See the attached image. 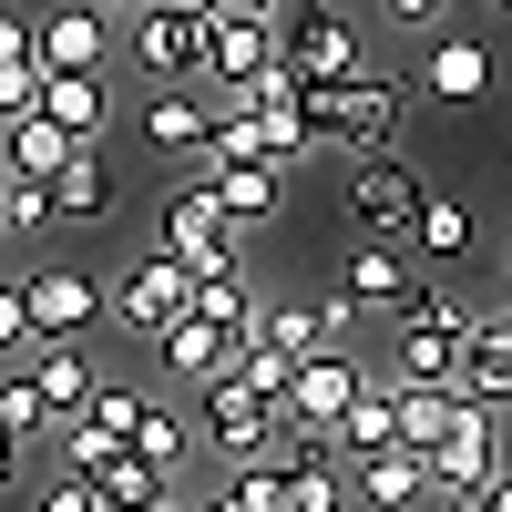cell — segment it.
I'll return each instance as SVG.
<instances>
[{
	"label": "cell",
	"instance_id": "1",
	"mask_svg": "<svg viewBox=\"0 0 512 512\" xmlns=\"http://www.w3.org/2000/svg\"><path fill=\"white\" fill-rule=\"evenodd\" d=\"M297 113L328 134V154H349V164H369V154H390L400 144V113H410V93L390 72H359V82H308L297 93Z\"/></svg>",
	"mask_w": 512,
	"mask_h": 512
},
{
	"label": "cell",
	"instance_id": "2",
	"mask_svg": "<svg viewBox=\"0 0 512 512\" xmlns=\"http://www.w3.org/2000/svg\"><path fill=\"white\" fill-rule=\"evenodd\" d=\"M195 441L226 461V472H256V461H277V441H287V420H277V400H256L246 379L226 369L216 390L195 400Z\"/></svg>",
	"mask_w": 512,
	"mask_h": 512
},
{
	"label": "cell",
	"instance_id": "3",
	"mask_svg": "<svg viewBox=\"0 0 512 512\" xmlns=\"http://www.w3.org/2000/svg\"><path fill=\"white\" fill-rule=\"evenodd\" d=\"M123 52H134V72H154V82H205L216 72V21H205L195 0H154L144 21H123Z\"/></svg>",
	"mask_w": 512,
	"mask_h": 512
},
{
	"label": "cell",
	"instance_id": "4",
	"mask_svg": "<svg viewBox=\"0 0 512 512\" xmlns=\"http://www.w3.org/2000/svg\"><path fill=\"white\" fill-rule=\"evenodd\" d=\"M164 256H175V267H185L195 287L246 267V256H236V216L216 205V185H205V175H185L175 195H164Z\"/></svg>",
	"mask_w": 512,
	"mask_h": 512
},
{
	"label": "cell",
	"instance_id": "5",
	"mask_svg": "<svg viewBox=\"0 0 512 512\" xmlns=\"http://www.w3.org/2000/svg\"><path fill=\"white\" fill-rule=\"evenodd\" d=\"M113 318H123V338H144V349H164L185 318H195V277L175 267L164 246H144L134 267L113 277Z\"/></svg>",
	"mask_w": 512,
	"mask_h": 512
},
{
	"label": "cell",
	"instance_id": "6",
	"mask_svg": "<svg viewBox=\"0 0 512 512\" xmlns=\"http://www.w3.org/2000/svg\"><path fill=\"white\" fill-rule=\"evenodd\" d=\"M277 41H287V72L297 82H359L369 72V31L338 11V0H297V11L277 21Z\"/></svg>",
	"mask_w": 512,
	"mask_h": 512
},
{
	"label": "cell",
	"instance_id": "7",
	"mask_svg": "<svg viewBox=\"0 0 512 512\" xmlns=\"http://www.w3.org/2000/svg\"><path fill=\"white\" fill-rule=\"evenodd\" d=\"M349 226L359 236H390V246H410V226H420V205H431V175H420L410 154H369V164H349Z\"/></svg>",
	"mask_w": 512,
	"mask_h": 512
},
{
	"label": "cell",
	"instance_id": "8",
	"mask_svg": "<svg viewBox=\"0 0 512 512\" xmlns=\"http://www.w3.org/2000/svg\"><path fill=\"white\" fill-rule=\"evenodd\" d=\"M21 287H31V338L41 349H82L93 318H113V287L93 267H31Z\"/></svg>",
	"mask_w": 512,
	"mask_h": 512
},
{
	"label": "cell",
	"instance_id": "9",
	"mask_svg": "<svg viewBox=\"0 0 512 512\" xmlns=\"http://www.w3.org/2000/svg\"><path fill=\"white\" fill-rule=\"evenodd\" d=\"M359 390H369V369H359L349 349H328V359H308V369L287 379V400H277V420H287L297 441H338V420L359 410Z\"/></svg>",
	"mask_w": 512,
	"mask_h": 512
},
{
	"label": "cell",
	"instance_id": "10",
	"mask_svg": "<svg viewBox=\"0 0 512 512\" xmlns=\"http://www.w3.org/2000/svg\"><path fill=\"white\" fill-rule=\"evenodd\" d=\"M410 287H420V256H410V246L349 236V256H338V297H349V318H390V328H400Z\"/></svg>",
	"mask_w": 512,
	"mask_h": 512
},
{
	"label": "cell",
	"instance_id": "11",
	"mask_svg": "<svg viewBox=\"0 0 512 512\" xmlns=\"http://www.w3.org/2000/svg\"><path fill=\"white\" fill-rule=\"evenodd\" d=\"M431 472H441V492H492L512 461H502V410H482V400H461V420H451V441L431 451Z\"/></svg>",
	"mask_w": 512,
	"mask_h": 512
},
{
	"label": "cell",
	"instance_id": "12",
	"mask_svg": "<svg viewBox=\"0 0 512 512\" xmlns=\"http://www.w3.org/2000/svg\"><path fill=\"white\" fill-rule=\"evenodd\" d=\"M31 41H41V72H103L113 62V21L93 0H52V11H31Z\"/></svg>",
	"mask_w": 512,
	"mask_h": 512
},
{
	"label": "cell",
	"instance_id": "13",
	"mask_svg": "<svg viewBox=\"0 0 512 512\" xmlns=\"http://www.w3.org/2000/svg\"><path fill=\"white\" fill-rule=\"evenodd\" d=\"M277 472H287V512H349L359 482H349V461H338L328 441H277Z\"/></svg>",
	"mask_w": 512,
	"mask_h": 512
},
{
	"label": "cell",
	"instance_id": "14",
	"mask_svg": "<svg viewBox=\"0 0 512 512\" xmlns=\"http://www.w3.org/2000/svg\"><path fill=\"white\" fill-rule=\"evenodd\" d=\"M359 512H431L441 502V472H431V451H379V461H359Z\"/></svg>",
	"mask_w": 512,
	"mask_h": 512
},
{
	"label": "cell",
	"instance_id": "15",
	"mask_svg": "<svg viewBox=\"0 0 512 512\" xmlns=\"http://www.w3.org/2000/svg\"><path fill=\"white\" fill-rule=\"evenodd\" d=\"M195 175L216 185V205L236 216V236H246V226H277V216H287V175H277V164H226V154H205Z\"/></svg>",
	"mask_w": 512,
	"mask_h": 512
},
{
	"label": "cell",
	"instance_id": "16",
	"mask_svg": "<svg viewBox=\"0 0 512 512\" xmlns=\"http://www.w3.org/2000/svg\"><path fill=\"white\" fill-rule=\"evenodd\" d=\"M134 123H144V144H154V154H195V164L216 154V113H205V103L185 93V82H154Z\"/></svg>",
	"mask_w": 512,
	"mask_h": 512
},
{
	"label": "cell",
	"instance_id": "17",
	"mask_svg": "<svg viewBox=\"0 0 512 512\" xmlns=\"http://www.w3.org/2000/svg\"><path fill=\"white\" fill-rule=\"evenodd\" d=\"M31 390H41V410H52V431H62V420H93L103 359L93 349H31Z\"/></svg>",
	"mask_w": 512,
	"mask_h": 512
},
{
	"label": "cell",
	"instance_id": "18",
	"mask_svg": "<svg viewBox=\"0 0 512 512\" xmlns=\"http://www.w3.org/2000/svg\"><path fill=\"white\" fill-rule=\"evenodd\" d=\"M420 93H431V103H482L492 93V41L482 31H441L431 62H420Z\"/></svg>",
	"mask_w": 512,
	"mask_h": 512
},
{
	"label": "cell",
	"instance_id": "19",
	"mask_svg": "<svg viewBox=\"0 0 512 512\" xmlns=\"http://www.w3.org/2000/svg\"><path fill=\"white\" fill-rule=\"evenodd\" d=\"M41 123H62L72 144H103V123H113V82H103V72H41Z\"/></svg>",
	"mask_w": 512,
	"mask_h": 512
},
{
	"label": "cell",
	"instance_id": "20",
	"mask_svg": "<svg viewBox=\"0 0 512 512\" xmlns=\"http://www.w3.org/2000/svg\"><path fill=\"white\" fill-rule=\"evenodd\" d=\"M461 400H482V410H512V328L482 308L472 338H461Z\"/></svg>",
	"mask_w": 512,
	"mask_h": 512
},
{
	"label": "cell",
	"instance_id": "21",
	"mask_svg": "<svg viewBox=\"0 0 512 512\" xmlns=\"http://www.w3.org/2000/svg\"><path fill=\"white\" fill-rule=\"evenodd\" d=\"M246 359V338H226V328H205V318H185L175 338H164V379H185V390L205 400V390H216V379Z\"/></svg>",
	"mask_w": 512,
	"mask_h": 512
},
{
	"label": "cell",
	"instance_id": "22",
	"mask_svg": "<svg viewBox=\"0 0 512 512\" xmlns=\"http://www.w3.org/2000/svg\"><path fill=\"white\" fill-rule=\"evenodd\" d=\"M390 379L400 390H461V338L451 328H390Z\"/></svg>",
	"mask_w": 512,
	"mask_h": 512
},
{
	"label": "cell",
	"instance_id": "23",
	"mask_svg": "<svg viewBox=\"0 0 512 512\" xmlns=\"http://www.w3.org/2000/svg\"><path fill=\"white\" fill-rule=\"evenodd\" d=\"M472 246H482L472 205H461L451 185H431V205H420V226H410V256H420V267H461Z\"/></svg>",
	"mask_w": 512,
	"mask_h": 512
},
{
	"label": "cell",
	"instance_id": "24",
	"mask_svg": "<svg viewBox=\"0 0 512 512\" xmlns=\"http://www.w3.org/2000/svg\"><path fill=\"white\" fill-rule=\"evenodd\" d=\"M328 451L349 461V472H359V461H379V451H400V390H390V379H369V390H359V410L338 420Z\"/></svg>",
	"mask_w": 512,
	"mask_h": 512
},
{
	"label": "cell",
	"instance_id": "25",
	"mask_svg": "<svg viewBox=\"0 0 512 512\" xmlns=\"http://www.w3.org/2000/svg\"><path fill=\"white\" fill-rule=\"evenodd\" d=\"M277 62H287V41H277V31H216V72H205V82H216L226 103H246Z\"/></svg>",
	"mask_w": 512,
	"mask_h": 512
},
{
	"label": "cell",
	"instance_id": "26",
	"mask_svg": "<svg viewBox=\"0 0 512 512\" xmlns=\"http://www.w3.org/2000/svg\"><path fill=\"white\" fill-rule=\"evenodd\" d=\"M52 216L62 226H93V216H113V164H103V144H82L62 175H52Z\"/></svg>",
	"mask_w": 512,
	"mask_h": 512
},
{
	"label": "cell",
	"instance_id": "27",
	"mask_svg": "<svg viewBox=\"0 0 512 512\" xmlns=\"http://www.w3.org/2000/svg\"><path fill=\"white\" fill-rule=\"evenodd\" d=\"M72 154H82V144L62 134V123H41V113H31V123H11V134H0V175H31V185H52Z\"/></svg>",
	"mask_w": 512,
	"mask_h": 512
},
{
	"label": "cell",
	"instance_id": "28",
	"mask_svg": "<svg viewBox=\"0 0 512 512\" xmlns=\"http://www.w3.org/2000/svg\"><path fill=\"white\" fill-rule=\"evenodd\" d=\"M195 318L256 349V318H267V308H256V287H246V267H236V277H205V287H195Z\"/></svg>",
	"mask_w": 512,
	"mask_h": 512
},
{
	"label": "cell",
	"instance_id": "29",
	"mask_svg": "<svg viewBox=\"0 0 512 512\" xmlns=\"http://www.w3.org/2000/svg\"><path fill=\"white\" fill-rule=\"evenodd\" d=\"M400 390V379H390ZM461 420V390H400V451H441Z\"/></svg>",
	"mask_w": 512,
	"mask_h": 512
},
{
	"label": "cell",
	"instance_id": "30",
	"mask_svg": "<svg viewBox=\"0 0 512 512\" xmlns=\"http://www.w3.org/2000/svg\"><path fill=\"white\" fill-rule=\"evenodd\" d=\"M0 441H21V451H41V441H52V410H41L31 369H0Z\"/></svg>",
	"mask_w": 512,
	"mask_h": 512
},
{
	"label": "cell",
	"instance_id": "31",
	"mask_svg": "<svg viewBox=\"0 0 512 512\" xmlns=\"http://www.w3.org/2000/svg\"><path fill=\"white\" fill-rule=\"evenodd\" d=\"M472 318H482V308H472L451 277H420V287H410V308H400V328H451V338H472Z\"/></svg>",
	"mask_w": 512,
	"mask_h": 512
},
{
	"label": "cell",
	"instance_id": "32",
	"mask_svg": "<svg viewBox=\"0 0 512 512\" xmlns=\"http://www.w3.org/2000/svg\"><path fill=\"white\" fill-rule=\"evenodd\" d=\"M134 461H154L164 482H185V461H195V431L175 410H144V431H134Z\"/></svg>",
	"mask_w": 512,
	"mask_h": 512
},
{
	"label": "cell",
	"instance_id": "33",
	"mask_svg": "<svg viewBox=\"0 0 512 512\" xmlns=\"http://www.w3.org/2000/svg\"><path fill=\"white\" fill-rule=\"evenodd\" d=\"M0 236H62L52 185H31V175H11V185H0Z\"/></svg>",
	"mask_w": 512,
	"mask_h": 512
},
{
	"label": "cell",
	"instance_id": "34",
	"mask_svg": "<svg viewBox=\"0 0 512 512\" xmlns=\"http://www.w3.org/2000/svg\"><path fill=\"white\" fill-rule=\"evenodd\" d=\"M144 410H154V400L134 390V379H103V400H93V420H103L113 441H134V431H144Z\"/></svg>",
	"mask_w": 512,
	"mask_h": 512
},
{
	"label": "cell",
	"instance_id": "35",
	"mask_svg": "<svg viewBox=\"0 0 512 512\" xmlns=\"http://www.w3.org/2000/svg\"><path fill=\"white\" fill-rule=\"evenodd\" d=\"M11 349H41V338H31V287L0 277V359H11Z\"/></svg>",
	"mask_w": 512,
	"mask_h": 512
},
{
	"label": "cell",
	"instance_id": "36",
	"mask_svg": "<svg viewBox=\"0 0 512 512\" xmlns=\"http://www.w3.org/2000/svg\"><path fill=\"white\" fill-rule=\"evenodd\" d=\"M236 379H246L256 400H287V379H297V359H277V349H246V359H236Z\"/></svg>",
	"mask_w": 512,
	"mask_h": 512
},
{
	"label": "cell",
	"instance_id": "37",
	"mask_svg": "<svg viewBox=\"0 0 512 512\" xmlns=\"http://www.w3.org/2000/svg\"><path fill=\"white\" fill-rule=\"evenodd\" d=\"M0 72H41V41H31V11H0Z\"/></svg>",
	"mask_w": 512,
	"mask_h": 512
},
{
	"label": "cell",
	"instance_id": "38",
	"mask_svg": "<svg viewBox=\"0 0 512 512\" xmlns=\"http://www.w3.org/2000/svg\"><path fill=\"white\" fill-rule=\"evenodd\" d=\"M379 21H390V31H441L451 0H379Z\"/></svg>",
	"mask_w": 512,
	"mask_h": 512
},
{
	"label": "cell",
	"instance_id": "39",
	"mask_svg": "<svg viewBox=\"0 0 512 512\" xmlns=\"http://www.w3.org/2000/svg\"><path fill=\"white\" fill-rule=\"evenodd\" d=\"M93 11H103V21H144L154 0H93Z\"/></svg>",
	"mask_w": 512,
	"mask_h": 512
},
{
	"label": "cell",
	"instance_id": "40",
	"mask_svg": "<svg viewBox=\"0 0 512 512\" xmlns=\"http://www.w3.org/2000/svg\"><path fill=\"white\" fill-rule=\"evenodd\" d=\"M21 461H31L21 441H0V492H11V482H21Z\"/></svg>",
	"mask_w": 512,
	"mask_h": 512
},
{
	"label": "cell",
	"instance_id": "41",
	"mask_svg": "<svg viewBox=\"0 0 512 512\" xmlns=\"http://www.w3.org/2000/svg\"><path fill=\"white\" fill-rule=\"evenodd\" d=\"M441 512H492V502L482 492H441Z\"/></svg>",
	"mask_w": 512,
	"mask_h": 512
},
{
	"label": "cell",
	"instance_id": "42",
	"mask_svg": "<svg viewBox=\"0 0 512 512\" xmlns=\"http://www.w3.org/2000/svg\"><path fill=\"white\" fill-rule=\"evenodd\" d=\"M195 512H246V502H236V482H226V492H205V502H195Z\"/></svg>",
	"mask_w": 512,
	"mask_h": 512
},
{
	"label": "cell",
	"instance_id": "43",
	"mask_svg": "<svg viewBox=\"0 0 512 512\" xmlns=\"http://www.w3.org/2000/svg\"><path fill=\"white\" fill-rule=\"evenodd\" d=\"M482 502H492V512H512V472H502V482H492V492H482Z\"/></svg>",
	"mask_w": 512,
	"mask_h": 512
},
{
	"label": "cell",
	"instance_id": "44",
	"mask_svg": "<svg viewBox=\"0 0 512 512\" xmlns=\"http://www.w3.org/2000/svg\"><path fill=\"white\" fill-rule=\"evenodd\" d=\"M492 318H502V328H512V287H502V308H492Z\"/></svg>",
	"mask_w": 512,
	"mask_h": 512
},
{
	"label": "cell",
	"instance_id": "45",
	"mask_svg": "<svg viewBox=\"0 0 512 512\" xmlns=\"http://www.w3.org/2000/svg\"><path fill=\"white\" fill-rule=\"evenodd\" d=\"M154 512H195V502H185V492H175V502H154Z\"/></svg>",
	"mask_w": 512,
	"mask_h": 512
},
{
	"label": "cell",
	"instance_id": "46",
	"mask_svg": "<svg viewBox=\"0 0 512 512\" xmlns=\"http://www.w3.org/2000/svg\"><path fill=\"white\" fill-rule=\"evenodd\" d=\"M492 11H502V21H512V0H492Z\"/></svg>",
	"mask_w": 512,
	"mask_h": 512
},
{
	"label": "cell",
	"instance_id": "47",
	"mask_svg": "<svg viewBox=\"0 0 512 512\" xmlns=\"http://www.w3.org/2000/svg\"><path fill=\"white\" fill-rule=\"evenodd\" d=\"M502 277H512V246H502Z\"/></svg>",
	"mask_w": 512,
	"mask_h": 512
},
{
	"label": "cell",
	"instance_id": "48",
	"mask_svg": "<svg viewBox=\"0 0 512 512\" xmlns=\"http://www.w3.org/2000/svg\"><path fill=\"white\" fill-rule=\"evenodd\" d=\"M0 185H11V175H0Z\"/></svg>",
	"mask_w": 512,
	"mask_h": 512
}]
</instances>
